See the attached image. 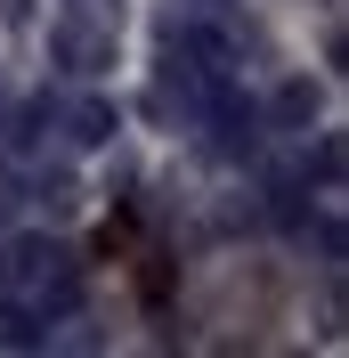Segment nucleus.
<instances>
[{"label":"nucleus","instance_id":"nucleus-1","mask_svg":"<svg viewBox=\"0 0 349 358\" xmlns=\"http://www.w3.org/2000/svg\"><path fill=\"white\" fill-rule=\"evenodd\" d=\"M0 293L8 301H33V310H66L73 301V261L49 236H17L0 252Z\"/></svg>","mask_w":349,"mask_h":358}]
</instances>
